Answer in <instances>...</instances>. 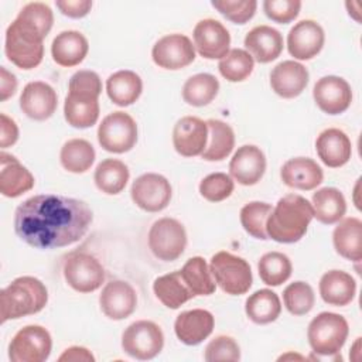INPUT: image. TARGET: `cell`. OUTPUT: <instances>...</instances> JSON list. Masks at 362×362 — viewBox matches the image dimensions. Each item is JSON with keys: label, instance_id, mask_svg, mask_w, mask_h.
<instances>
[{"label": "cell", "instance_id": "obj_1", "mask_svg": "<svg viewBox=\"0 0 362 362\" xmlns=\"http://www.w3.org/2000/svg\"><path fill=\"white\" fill-rule=\"evenodd\" d=\"M93 221L86 202L55 194L25 199L14 212V232L37 249H57L81 240Z\"/></svg>", "mask_w": 362, "mask_h": 362}, {"label": "cell", "instance_id": "obj_2", "mask_svg": "<svg viewBox=\"0 0 362 362\" xmlns=\"http://www.w3.org/2000/svg\"><path fill=\"white\" fill-rule=\"evenodd\" d=\"M314 218L311 202L298 194H287L273 206L267 221L269 239L279 243H296L307 232Z\"/></svg>", "mask_w": 362, "mask_h": 362}, {"label": "cell", "instance_id": "obj_3", "mask_svg": "<svg viewBox=\"0 0 362 362\" xmlns=\"http://www.w3.org/2000/svg\"><path fill=\"white\" fill-rule=\"evenodd\" d=\"M48 303L45 284L33 276L14 279L0 293L1 322L40 313Z\"/></svg>", "mask_w": 362, "mask_h": 362}, {"label": "cell", "instance_id": "obj_4", "mask_svg": "<svg viewBox=\"0 0 362 362\" xmlns=\"http://www.w3.org/2000/svg\"><path fill=\"white\" fill-rule=\"evenodd\" d=\"M44 35L20 17L7 27L4 52L10 62L21 69L38 66L44 57Z\"/></svg>", "mask_w": 362, "mask_h": 362}, {"label": "cell", "instance_id": "obj_5", "mask_svg": "<svg viewBox=\"0 0 362 362\" xmlns=\"http://www.w3.org/2000/svg\"><path fill=\"white\" fill-rule=\"evenodd\" d=\"M349 334L344 315L322 311L314 317L307 328V339L314 354L320 356L338 355Z\"/></svg>", "mask_w": 362, "mask_h": 362}, {"label": "cell", "instance_id": "obj_6", "mask_svg": "<svg viewBox=\"0 0 362 362\" xmlns=\"http://www.w3.org/2000/svg\"><path fill=\"white\" fill-rule=\"evenodd\" d=\"M209 270L215 284L230 296H240L249 291L253 283L250 264L240 256L230 252H216L209 262Z\"/></svg>", "mask_w": 362, "mask_h": 362}, {"label": "cell", "instance_id": "obj_7", "mask_svg": "<svg viewBox=\"0 0 362 362\" xmlns=\"http://www.w3.org/2000/svg\"><path fill=\"white\" fill-rule=\"evenodd\" d=\"M98 141L103 150L115 154L130 151L137 143V124L122 110L105 116L98 127Z\"/></svg>", "mask_w": 362, "mask_h": 362}, {"label": "cell", "instance_id": "obj_8", "mask_svg": "<svg viewBox=\"0 0 362 362\" xmlns=\"http://www.w3.org/2000/svg\"><path fill=\"white\" fill-rule=\"evenodd\" d=\"M164 346V334L161 328L148 320L132 322L122 334L123 351L139 361L156 358Z\"/></svg>", "mask_w": 362, "mask_h": 362}, {"label": "cell", "instance_id": "obj_9", "mask_svg": "<svg viewBox=\"0 0 362 362\" xmlns=\"http://www.w3.org/2000/svg\"><path fill=\"white\" fill-rule=\"evenodd\" d=\"M187 232L184 225L174 218L157 219L148 230V247L163 262L177 260L185 250Z\"/></svg>", "mask_w": 362, "mask_h": 362}, {"label": "cell", "instance_id": "obj_10", "mask_svg": "<svg viewBox=\"0 0 362 362\" xmlns=\"http://www.w3.org/2000/svg\"><path fill=\"white\" fill-rule=\"evenodd\" d=\"M52 349L51 334L41 325H25L16 332L8 345L13 362H44Z\"/></svg>", "mask_w": 362, "mask_h": 362}, {"label": "cell", "instance_id": "obj_11", "mask_svg": "<svg viewBox=\"0 0 362 362\" xmlns=\"http://www.w3.org/2000/svg\"><path fill=\"white\" fill-rule=\"evenodd\" d=\"M64 279L78 293H92L105 281V269L92 255L85 252L72 253L64 263Z\"/></svg>", "mask_w": 362, "mask_h": 362}, {"label": "cell", "instance_id": "obj_12", "mask_svg": "<svg viewBox=\"0 0 362 362\" xmlns=\"http://www.w3.org/2000/svg\"><path fill=\"white\" fill-rule=\"evenodd\" d=\"M130 197L140 209L146 212H160L168 206L173 188L164 175L146 173L133 181Z\"/></svg>", "mask_w": 362, "mask_h": 362}, {"label": "cell", "instance_id": "obj_13", "mask_svg": "<svg viewBox=\"0 0 362 362\" xmlns=\"http://www.w3.org/2000/svg\"><path fill=\"white\" fill-rule=\"evenodd\" d=\"M151 58L160 68L177 71L194 62L195 47L184 34H168L153 45Z\"/></svg>", "mask_w": 362, "mask_h": 362}, {"label": "cell", "instance_id": "obj_14", "mask_svg": "<svg viewBox=\"0 0 362 362\" xmlns=\"http://www.w3.org/2000/svg\"><path fill=\"white\" fill-rule=\"evenodd\" d=\"M315 105L327 115L344 113L352 102L351 85L341 76L327 75L320 78L313 88Z\"/></svg>", "mask_w": 362, "mask_h": 362}, {"label": "cell", "instance_id": "obj_15", "mask_svg": "<svg viewBox=\"0 0 362 362\" xmlns=\"http://www.w3.org/2000/svg\"><path fill=\"white\" fill-rule=\"evenodd\" d=\"M194 47L206 59H221L229 52L230 34L215 18H204L194 27Z\"/></svg>", "mask_w": 362, "mask_h": 362}, {"label": "cell", "instance_id": "obj_16", "mask_svg": "<svg viewBox=\"0 0 362 362\" xmlns=\"http://www.w3.org/2000/svg\"><path fill=\"white\" fill-rule=\"evenodd\" d=\"M324 41V30L317 21L301 20L287 34V49L294 59L308 61L321 52Z\"/></svg>", "mask_w": 362, "mask_h": 362}, {"label": "cell", "instance_id": "obj_17", "mask_svg": "<svg viewBox=\"0 0 362 362\" xmlns=\"http://www.w3.org/2000/svg\"><path fill=\"white\" fill-rule=\"evenodd\" d=\"M99 305L107 318L113 321L124 320L130 317L137 307L136 290L124 280H112L102 288Z\"/></svg>", "mask_w": 362, "mask_h": 362}, {"label": "cell", "instance_id": "obj_18", "mask_svg": "<svg viewBox=\"0 0 362 362\" xmlns=\"http://www.w3.org/2000/svg\"><path fill=\"white\" fill-rule=\"evenodd\" d=\"M208 143L206 122L197 116H184L173 129V144L182 157L201 156Z\"/></svg>", "mask_w": 362, "mask_h": 362}, {"label": "cell", "instance_id": "obj_19", "mask_svg": "<svg viewBox=\"0 0 362 362\" xmlns=\"http://www.w3.org/2000/svg\"><path fill=\"white\" fill-rule=\"evenodd\" d=\"M58 106V96L55 89L42 81L28 82L20 95V109L33 120L49 119Z\"/></svg>", "mask_w": 362, "mask_h": 362}, {"label": "cell", "instance_id": "obj_20", "mask_svg": "<svg viewBox=\"0 0 362 362\" xmlns=\"http://www.w3.org/2000/svg\"><path fill=\"white\" fill-rule=\"evenodd\" d=\"M266 171V156L255 144L240 146L229 161V175L240 185L257 184Z\"/></svg>", "mask_w": 362, "mask_h": 362}, {"label": "cell", "instance_id": "obj_21", "mask_svg": "<svg viewBox=\"0 0 362 362\" xmlns=\"http://www.w3.org/2000/svg\"><path fill=\"white\" fill-rule=\"evenodd\" d=\"M310 79L308 69L293 59L279 62L270 72L272 90L283 99H293L303 93Z\"/></svg>", "mask_w": 362, "mask_h": 362}, {"label": "cell", "instance_id": "obj_22", "mask_svg": "<svg viewBox=\"0 0 362 362\" xmlns=\"http://www.w3.org/2000/svg\"><path fill=\"white\" fill-rule=\"evenodd\" d=\"M215 327L212 313L204 308H194L182 311L174 321V332L177 338L189 346L201 344L206 339Z\"/></svg>", "mask_w": 362, "mask_h": 362}, {"label": "cell", "instance_id": "obj_23", "mask_svg": "<svg viewBox=\"0 0 362 362\" xmlns=\"http://www.w3.org/2000/svg\"><path fill=\"white\" fill-rule=\"evenodd\" d=\"M245 48L253 61L269 64L280 57L283 51V35L270 25H256L245 37Z\"/></svg>", "mask_w": 362, "mask_h": 362}, {"label": "cell", "instance_id": "obj_24", "mask_svg": "<svg viewBox=\"0 0 362 362\" xmlns=\"http://www.w3.org/2000/svg\"><path fill=\"white\" fill-rule=\"evenodd\" d=\"M315 150L320 160L331 168L345 165L352 156V143L345 132L337 127L322 130L315 140Z\"/></svg>", "mask_w": 362, "mask_h": 362}, {"label": "cell", "instance_id": "obj_25", "mask_svg": "<svg viewBox=\"0 0 362 362\" xmlns=\"http://www.w3.org/2000/svg\"><path fill=\"white\" fill-rule=\"evenodd\" d=\"M280 178L290 188L311 191L322 182L324 173L313 158L293 157L281 165Z\"/></svg>", "mask_w": 362, "mask_h": 362}, {"label": "cell", "instance_id": "obj_26", "mask_svg": "<svg viewBox=\"0 0 362 362\" xmlns=\"http://www.w3.org/2000/svg\"><path fill=\"white\" fill-rule=\"evenodd\" d=\"M0 192L7 198H17L34 187V175L14 156L0 154Z\"/></svg>", "mask_w": 362, "mask_h": 362}, {"label": "cell", "instance_id": "obj_27", "mask_svg": "<svg viewBox=\"0 0 362 362\" xmlns=\"http://www.w3.org/2000/svg\"><path fill=\"white\" fill-rule=\"evenodd\" d=\"M318 290L324 303L345 307L355 298L356 281L349 273L334 269L321 276Z\"/></svg>", "mask_w": 362, "mask_h": 362}, {"label": "cell", "instance_id": "obj_28", "mask_svg": "<svg viewBox=\"0 0 362 362\" xmlns=\"http://www.w3.org/2000/svg\"><path fill=\"white\" fill-rule=\"evenodd\" d=\"M89 51L86 37L75 30L61 31L51 44V55L55 64L69 68L79 65Z\"/></svg>", "mask_w": 362, "mask_h": 362}, {"label": "cell", "instance_id": "obj_29", "mask_svg": "<svg viewBox=\"0 0 362 362\" xmlns=\"http://www.w3.org/2000/svg\"><path fill=\"white\" fill-rule=\"evenodd\" d=\"M337 223L332 232L335 252L346 260L359 262L362 259V221L349 216Z\"/></svg>", "mask_w": 362, "mask_h": 362}, {"label": "cell", "instance_id": "obj_30", "mask_svg": "<svg viewBox=\"0 0 362 362\" xmlns=\"http://www.w3.org/2000/svg\"><path fill=\"white\" fill-rule=\"evenodd\" d=\"M64 117L75 129L92 127L99 119L98 96L68 92L64 102Z\"/></svg>", "mask_w": 362, "mask_h": 362}, {"label": "cell", "instance_id": "obj_31", "mask_svg": "<svg viewBox=\"0 0 362 362\" xmlns=\"http://www.w3.org/2000/svg\"><path fill=\"white\" fill-rule=\"evenodd\" d=\"M143 92V81L139 74L130 69L113 72L106 79V93L117 106L133 105Z\"/></svg>", "mask_w": 362, "mask_h": 362}, {"label": "cell", "instance_id": "obj_32", "mask_svg": "<svg viewBox=\"0 0 362 362\" xmlns=\"http://www.w3.org/2000/svg\"><path fill=\"white\" fill-rule=\"evenodd\" d=\"M311 206L314 211V218L324 225L339 222L346 212L345 197L335 187H324L317 189L313 194Z\"/></svg>", "mask_w": 362, "mask_h": 362}, {"label": "cell", "instance_id": "obj_33", "mask_svg": "<svg viewBox=\"0 0 362 362\" xmlns=\"http://www.w3.org/2000/svg\"><path fill=\"white\" fill-rule=\"evenodd\" d=\"M153 291L156 297L171 310L180 308L182 304L194 298L195 296L184 283L180 270L163 274L153 283Z\"/></svg>", "mask_w": 362, "mask_h": 362}, {"label": "cell", "instance_id": "obj_34", "mask_svg": "<svg viewBox=\"0 0 362 362\" xmlns=\"http://www.w3.org/2000/svg\"><path fill=\"white\" fill-rule=\"evenodd\" d=\"M245 313L255 324H270L279 318L281 313V303L273 290L260 288L246 298Z\"/></svg>", "mask_w": 362, "mask_h": 362}, {"label": "cell", "instance_id": "obj_35", "mask_svg": "<svg viewBox=\"0 0 362 362\" xmlns=\"http://www.w3.org/2000/svg\"><path fill=\"white\" fill-rule=\"evenodd\" d=\"M206 126L208 143L201 157L206 161H222L232 153L235 147L233 129L219 119L206 120Z\"/></svg>", "mask_w": 362, "mask_h": 362}, {"label": "cell", "instance_id": "obj_36", "mask_svg": "<svg viewBox=\"0 0 362 362\" xmlns=\"http://www.w3.org/2000/svg\"><path fill=\"white\" fill-rule=\"evenodd\" d=\"M130 178V173L127 165L117 158H106L100 161L93 173V181L99 191L107 195L120 194L127 181Z\"/></svg>", "mask_w": 362, "mask_h": 362}, {"label": "cell", "instance_id": "obj_37", "mask_svg": "<svg viewBox=\"0 0 362 362\" xmlns=\"http://www.w3.org/2000/svg\"><path fill=\"white\" fill-rule=\"evenodd\" d=\"M93 146L85 139H71L64 143L59 151L61 165L74 174L86 173L95 163Z\"/></svg>", "mask_w": 362, "mask_h": 362}, {"label": "cell", "instance_id": "obj_38", "mask_svg": "<svg viewBox=\"0 0 362 362\" xmlns=\"http://www.w3.org/2000/svg\"><path fill=\"white\" fill-rule=\"evenodd\" d=\"M219 81L212 74L201 72L189 76L182 86V99L187 105L201 107L209 105L218 95Z\"/></svg>", "mask_w": 362, "mask_h": 362}, {"label": "cell", "instance_id": "obj_39", "mask_svg": "<svg viewBox=\"0 0 362 362\" xmlns=\"http://www.w3.org/2000/svg\"><path fill=\"white\" fill-rule=\"evenodd\" d=\"M181 277L194 296H211L216 284L209 270V264L201 256L189 257L180 270Z\"/></svg>", "mask_w": 362, "mask_h": 362}, {"label": "cell", "instance_id": "obj_40", "mask_svg": "<svg viewBox=\"0 0 362 362\" xmlns=\"http://www.w3.org/2000/svg\"><path fill=\"white\" fill-rule=\"evenodd\" d=\"M262 281L267 286H280L287 281L293 272L291 260L281 252H267L257 262Z\"/></svg>", "mask_w": 362, "mask_h": 362}, {"label": "cell", "instance_id": "obj_41", "mask_svg": "<svg viewBox=\"0 0 362 362\" xmlns=\"http://www.w3.org/2000/svg\"><path fill=\"white\" fill-rule=\"evenodd\" d=\"M255 61L252 55L242 48L229 49V52L219 59V74L229 82H242L253 72Z\"/></svg>", "mask_w": 362, "mask_h": 362}, {"label": "cell", "instance_id": "obj_42", "mask_svg": "<svg viewBox=\"0 0 362 362\" xmlns=\"http://www.w3.org/2000/svg\"><path fill=\"white\" fill-rule=\"evenodd\" d=\"M273 206L267 202L252 201L242 206L239 218L243 229L253 238L266 240L269 239L266 232V221L272 212Z\"/></svg>", "mask_w": 362, "mask_h": 362}, {"label": "cell", "instance_id": "obj_43", "mask_svg": "<svg viewBox=\"0 0 362 362\" xmlns=\"http://www.w3.org/2000/svg\"><path fill=\"white\" fill-rule=\"evenodd\" d=\"M283 303L290 314L305 315L314 307L315 294L308 283L298 280L283 290Z\"/></svg>", "mask_w": 362, "mask_h": 362}, {"label": "cell", "instance_id": "obj_44", "mask_svg": "<svg viewBox=\"0 0 362 362\" xmlns=\"http://www.w3.org/2000/svg\"><path fill=\"white\" fill-rule=\"evenodd\" d=\"M235 181L229 174L212 173L199 182V194L209 202H221L232 195Z\"/></svg>", "mask_w": 362, "mask_h": 362}, {"label": "cell", "instance_id": "obj_45", "mask_svg": "<svg viewBox=\"0 0 362 362\" xmlns=\"http://www.w3.org/2000/svg\"><path fill=\"white\" fill-rule=\"evenodd\" d=\"M211 4L226 20L235 24H246L253 18L257 8L256 0H212Z\"/></svg>", "mask_w": 362, "mask_h": 362}, {"label": "cell", "instance_id": "obj_46", "mask_svg": "<svg viewBox=\"0 0 362 362\" xmlns=\"http://www.w3.org/2000/svg\"><path fill=\"white\" fill-rule=\"evenodd\" d=\"M17 17L25 20L31 25H34L44 37L48 35V33L52 28L54 24V14L48 4L41 1H31L27 3L17 14Z\"/></svg>", "mask_w": 362, "mask_h": 362}, {"label": "cell", "instance_id": "obj_47", "mask_svg": "<svg viewBox=\"0 0 362 362\" xmlns=\"http://www.w3.org/2000/svg\"><path fill=\"white\" fill-rule=\"evenodd\" d=\"M204 359L208 362L216 361H239L240 348L238 342L229 335H218L205 346Z\"/></svg>", "mask_w": 362, "mask_h": 362}, {"label": "cell", "instance_id": "obj_48", "mask_svg": "<svg viewBox=\"0 0 362 362\" xmlns=\"http://www.w3.org/2000/svg\"><path fill=\"white\" fill-rule=\"evenodd\" d=\"M264 14L280 24H287L297 18L301 10L300 0H264L263 1Z\"/></svg>", "mask_w": 362, "mask_h": 362}, {"label": "cell", "instance_id": "obj_49", "mask_svg": "<svg viewBox=\"0 0 362 362\" xmlns=\"http://www.w3.org/2000/svg\"><path fill=\"white\" fill-rule=\"evenodd\" d=\"M68 92L76 93H86L98 96L102 93V81L100 76L95 71L81 69L76 71L68 83Z\"/></svg>", "mask_w": 362, "mask_h": 362}, {"label": "cell", "instance_id": "obj_50", "mask_svg": "<svg viewBox=\"0 0 362 362\" xmlns=\"http://www.w3.org/2000/svg\"><path fill=\"white\" fill-rule=\"evenodd\" d=\"M55 6L64 16L69 18H82L90 11L92 1L90 0H57Z\"/></svg>", "mask_w": 362, "mask_h": 362}, {"label": "cell", "instance_id": "obj_51", "mask_svg": "<svg viewBox=\"0 0 362 362\" xmlns=\"http://www.w3.org/2000/svg\"><path fill=\"white\" fill-rule=\"evenodd\" d=\"M0 147L7 148L18 140V127L6 113L0 115Z\"/></svg>", "mask_w": 362, "mask_h": 362}, {"label": "cell", "instance_id": "obj_52", "mask_svg": "<svg viewBox=\"0 0 362 362\" xmlns=\"http://www.w3.org/2000/svg\"><path fill=\"white\" fill-rule=\"evenodd\" d=\"M58 361L59 362H64V361H69V362H93L95 361V356L92 355V352L85 348V346H78V345H74V346H69L66 348L59 356H58Z\"/></svg>", "mask_w": 362, "mask_h": 362}, {"label": "cell", "instance_id": "obj_53", "mask_svg": "<svg viewBox=\"0 0 362 362\" xmlns=\"http://www.w3.org/2000/svg\"><path fill=\"white\" fill-rule=\"evenodd\" d=\"M17 90V78L14 74L6 69V66L0 68V99L4 102L10 96H13Z\"/></svg>", "mask_w": 362, "mask_h": 362}, {"label": "cell", "instance_id": "obj_54", "mask_svg": "<svg viewBox=\"0 0 362 362\" xmlns=\"http://www.w3.org/2000/svg\"><path fill=\"white\" fill-rule=\"evenodd\" d=\"M345 7L348 10V14L356 21V23H361V3L359 1H346L345 3Z\"/></svg>", "mask_w": 362, "mask_h": 362}, {"label": "cell", "instance_id": "obj_55", "mask_svg": "<svg viewBox=\"0 0 362 362\" xmlns=\"http://www.w3.org/2000/svg\"><path fill=\"white\" fill-rule=\"evenodd\" d=\"M293 358H294V359H304L301 355H296V354H294V355H293V354H286V355H281V356L279 358V361H281V359H283V361H284V359H293Z\"/></svg>", "mask_w": 362, "mask_h": 362}]
</instances>
